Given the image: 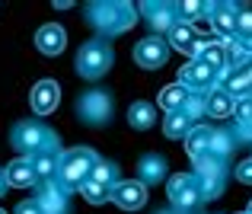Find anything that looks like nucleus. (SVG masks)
Returning a JSON list of instances; mask_svg holds the SVG:
<instances>
[{
  "mask_svg": "<svg viewBox=\"0 0 252 214\" xmlns=\"http://www.w3.org/2000/svg\"><path fill=\"white\" fill-rule=\"evenodd\" d=\"M144 13H147V23H150V29H154V36L160 38V36H169V29L179 23V16H176V3H144Z\"/></svg>",
  "mask_w": 252,
  "mask_h": 214,
  "instance_id": "4468645a",
  "label": "nucleus"
},
{
  "mask_svg": "<svg viewBox=\"0 0 252 214\" xmlns=\"http://www.w3.org/2000/svg\"><path fill=\"white\" fill-rule=\"evenodd\" d=\"M189 96H191V93L185 90L182 83H169V86H163V90H160L157 103H160V109L169 115V112H182L185 103H189Z\"/></svg>",
  "mask_w": 252,
  "mask_h": 214,
  "instance_id": "412c9836",
  "label": "nucleus"
},
{
  "mask_svg": "<svg viewBox=\"0 0 252 214\" xmlns=\"http://www.w3.org/2000/svg\"><path fill=\"white\" fill-rule=\"evenodd\" d=\"M214 80H217V73L208 68V64H201V61H189L182 71H179V80L176 83H182L189 93H208L211 86H214Z\"/></svg>",
  "mask_w": 252,
  "mask_h": 214,
  "instance_id": "9d476101",
  "label": "nucleus"
},
{
  "mask_svg": "<svg viewBox=\"0 0 252 214\" xmlns=\"http://www.w3.org/2000/svg\"><path fill=\"white\" fill-rule=\"evenodd\" d=\"M243 73H246V77H249V83H252V55L246 58V61H243V68H240Z\"/></svg>",
  "mask_w": 252,
  "mask_h": 214,
  "instance_id": "473e14b6",
  "label": "nucleus"
},
{
  "mask_svg": "<svg viewBox=\"0 0 252 214\" xmlns=\"http://www.w3.org/2000/svg\"><path fill=\"white\" fill-rule=\"evenodd\" d=\"M166 192H169V202H172V211L176 214H191L204 205L195 173H176V176H169Z\"/></svg>",
  "mask_w": 252,
  "mask_h": 214,
  "instance_id": "20e7f679",
  "label": "nucleus"
},
{
  "mask_svg": "<svg viewBox=\"0 0 252 214\" xmlns=\"http://www.w3.org/2000/svg\"><path fill=\"white\" fill-rule=\"evenodd\" d=\"M77 112L83 115L86 125H105L112 118V99L109 93H86L83 99H77Z\"/></svg>",
  "mask_w": 252,
  "mask_h": 214,
  "instance_id": "1a4fd4ad",
  "label": "nucleus"
},
{
  "mask_svg": "<svg viewBox=\"0 0 252 214\" xmlns=\"http://www.w3.org/2000/svg\"><path fill=\"white\" fill-rule=\"evenodd\" d=\"M112 61H115V55H112V45H102V42H90L80 48V55H77V73L86 80H99L105 71L112 68Z\"/></svg>",
  "mask_w": 252,
  "mask_h": 214,
  "instance_id": "423d86ee",
  "label": "nucleus"
},
{
  "mask_svg": "<svg viewBox=\"0 0 252 214\" xmlns=\"http://www.w3.org/2000/svg\"><path fill=\"white\" fill-rule=\"evenodd\" d=\"M137 10L131 3H93L90 6V19L93 26H96L99 32H105V36H122V32H128L131 26L137 23Z\"/></svg>",
  "mask_w": 252,
  "mask_h": 214,
  "instance_id": "f03ea898",
  "label": "nucleus"
},
{
  "mask_svg": "<svg viewBox=\"0 0 252 214\" xmlns=\"http://www.w3.org/2000/svg\"><path fill=\"white\" fill-rule=\"evenodd\" d=\"M236 150V138L230 128H214L211 131V141H208V157L214 160H223L227 163V157Z\"/></svg>",
  "mask_w": 252,
  "mask_h": 214,
  "instance_id": "aec40b11",
  "label": "nucleus"
},
{
  "mask_svg": "<svg viewBox=\"0 0 252 214\" xmlns=\"http://www.w3.org/2000/svg\"><path fill=\"white\" fill-rule=\"evenodd\" d=\"M233 176L240 179L243 185H252V157H246V160H240V163H236Z\"/></svg>",
  "mask_w": 252,
  "mask_h": 214,
  "instance_id": "7c9ffc66",
  "label": "nucleus"
},
{
  "mask_svg": "<svg viewBox=\"0 0 252 214\" xmlns=\"http://www.w3.org/2000/svg\"><path fill=\"white\" fill-rule=\"evenodd\" d=\"M0 214H6V211H0Z\"/></svg>",
  "mask_w": 252,
  "mask_h": 214,
  "instance_id": "4c0bfd02",
  "label": "nucleus"
},
{
  "mask_svg": "<svg viewBox=\"0 0 252 214\" xmlns=\"http://www.w3.org/2000/svg\"><path fill=\"white\" fill-rule=\"evenodd\" d=\"M10 189V185H6V176H3V166H0V198H3V192Z\"/></svg>",
  "mask_w": 252,
  "mask_h": 214,
  "instance_id": "72a5a7b5",
  "label": "nucleus"
},
{
  "mask_svg": "<svg viewBox=\"0 0 252 214\" xmlns=\"http://www.w3.org/2000/svg\"><path fill=\"white\" fill-rule=\"evenodd\" d=\"M249 99H252V96H249Z\"/></svg>",
  "mask_w": 252,
  "mask_h": 214,
  "instance_id": "58836bf2",
  "label": "nucleus"
},
{
  "mask_svg": "<svg viewBox=\"0 0 252 214\" xmlns=\"http://www.w3.org/2000/svg\"><path fill=\"white\" fill-rule=\"evenodd\" d=\"M3 176H6V185H13V189H32V185L38 182V176H35V170H32L29 157H16L13 163H6Z\"/></svg>",
  "mask_w": 252,
  "mask_h": 214,
  "instance_id": "f3484780",
  "label": "nucleus"
},
{
  "mask_svg": "<svg viewBox=\"0 0 252 214\" xmlns=\"http://www.w3.org/2000/svg\"><path fill=\"white\" fill-rule=\"evenodd\" d=\"M233 106H236V99L230 96L223 86H211L208 93H204V118H233Z\"/></svg>",
  "mask_w": 252,
  "mask_h": 214,
  "instance_id": "2eb2a0df",
  "label": "nucleus"
},
{
  "mask_svg": "<svg viewBox=\"0 0 252 214\" xmlns=\"http://www.w3.org/2000/svg\"><path fill=\"white\" fill-rule=\"evenodd\" d=\"M157 214H176V211H172V208H166V211H157Z\"/></svg>",
  "mask_w": 252,
  "mask_h": 214,
  "instance_id": "c9c22d12",
  "label": "nucleus"
},
{
  "mask_svg": "<svg viewBox=\"0 0 252 214\" xmlns=\"http://www.w3.org/2000/svg\"><path fill=\"white\" fill-rule=\"evenodd\" d=\"M61 103V86L55 80H38L32 86V112L35 115H51Z\"/></svg>",
  "mask_w": 252,
  "mask_h": 214,
  "instance_id": "f8f14e48",
  "label": "nucleus"
},
{
  "mask_svg": "<svg viewBox=\"0 0 252 214\" xmlns=\"http://www.w3.org/2000/svg\"><path fill=\"white\" fill-rule=\"evenodd\" d=\"M246 214H252V198H249V205H246Z\"/></svg>",
  "mask_w": 252,
  "mask_h": 214,
  "instance_id": "f704fd0d",
  "label": "nucleus"
},
{
  "mask_svg": "<svg viewBox=\"0 0 252 214\" xmlns=\"http://www.w3.org/2000/svg\"><path fill=\"white\" fill-rule=\"evenodd\" d=\"M191 61H201V64H208L214 73H220V71H227V55H223V48L217 45V38H201L198 42V48H195V58Z\"/></svg>",
  "mask_w": 252,
  "mask_h": 214,
  "instance_id": "6ab92c4d",
  "label": "nucleus"
},
{
  "mask_svg": "<svg viewBox=\"0 0 252 214\" xmlns=\"http://www.w3.org/2000/svg\"><path fill=\"white\" fill-rule=\"evenodd\" d=\"M58 160H61V153H58V150H42V153H35V157H29V163H32V170H35L38 182H45V179H55Z\"/></svg>",
  "mask_w": 252,
  "mask_h": 214,
  "instance_id": "393cba45",
  "label": "nucleus"
},
{
  "mask_svg": "<svg viewBox=\"0 0 252 214\" xmlns=\"http://www.w3.org/2000/svg\"><path fill=\"white\" fill-rule=\"evenodd\" d=\"M35 45H38L42 55H61L64 45H67V32H64L58 23H48V26H42V29L35 32Z\"/></svg>",
  "mask_w": 252,
  "mask_h": 214,
  "instance_id": "a211bd4d",
  "label": "nucleus"
},
{
  "mask_svg": "<svg viewBox=\"0 0 252 214\" xmlns=\"http://www.w3.org/2000/svg\"><path fill=\"white\" fill-rule=\"evenodd\" d=\"M109 202H115L122 211H141L147 205V185L141 179H118L109 189Z\"/></svg>",
  "mask_w": 252,
  "mask_h": 214,
  "instance_id": "0eeeda50",
  "label": "nucleus"
},
{
  "mask_svg": "<svg viewBox=\"0 0 252 214\" xmlns=\"http://www.w3.org/2000/svg\"><path fill=\"white\" fill-rule=\"evenodd\" d=\"M90 182L102 185V189L109 192L112 185L118 182V166L109 163V160H96V163H93V170H90Z\"/></svg>",
  "mask_w": 252,
  "mask_h": 214,
  "instance_id": "a878e982",
  "label": "nucleus"
},
{
  "mask_svg": "<svg viewBox=\"0 0 252 214\" xmlns=\"http://www.w3.org/2000/svg\"><path fill=\"white\" fill-rule=\"evenodd\" d=\"M249 51H252V42H249Z\"/></svg>",
  "mask_w": 252,
  "mask_h": 214,
  "instance_id": "e433bc0d",
  "label": "nucleus"
},
{
  "mask_svg": "<svg viewBox=\"0 0 252 214\" xmlns=\"http://www.w3.org/2000/svg\"><path fill=\"white\" fill-rule=\"evenodd\" d=\"M16 214H42V208H38L35 198H29V202H19L16 205Z\"/></svg>",
  "mask_w": 252,
  "mask_h": 214,
  "instance_id": "2f4dec72",
  "label": "nucleus"
},
{
  "mask_svg": "<svg viewBox=\"0 0 252 214\" xmlns=\"http://www.w3.org/2000/svg\"><path fill=\"white\" fill-rule=\"evenodd\" d=\"M154 122H157V106L154 103H131V109H128V125L134 131H147V128H154Z\"/></svg>",
  "mask_w": 252,
  "mask_h": 214,
  "instance_id": "5701e85b",
  "label": "nucleus"
},
{
  "mask_svg": "<svg viewBox=\"0 0 252 214\" xmlns=\"http://www.w3.org/2000/svg\"><path fill=\"white\" fill-rule=\"evenodd\" d=\"M13 147L23 157H35L42 150H58V138L38 122H19L13 128Z\"/></svg>",
  "mask_w": 252,
  "mask_h": 214,
  "instance_id": "7ed1b4c3",
  "label": "nucleus"
},
{
  "mask_svg": "<svg viewBox=\"0 0 252 214\" xmlns=\"http://www.w3.org/2000/svg\"><path fill=\"white\" fill-rule=\"evenodd\" d=\"M236 38L240 42H252V10H240L236 13Z\"/></svg>",
  "mask_w": 252,
  "mask_h": 214,
  "instance_id": "c756f323",
  "label": "nucleus"
},
{
  "mask_svg": "<svg viewBox=\"0 0 252 214\" xmlns=\"http://www.w3.org/2000/svg\"><path fill=\"white\" fill-rule=\"evenodd\" d=\"M38 208L42 214H67V192L55 182V179H45L42 189H38Z\"/></svg>",
  "mask_w": 252,
  "mask_h": 214,
  "instance_id": "ddd939ff",
  "label": "nucleus"
},
{
  "mask_svg": "<svg viewBox=\"0 0 252 214\" xmlns=\"http://www.w3.org/2000/svg\"><path fill=\"white\" fill-rule=\"evenodd\" d=\"M204 36H198V29L195 26H189V23H176L169 29V36H166V45L169 48H176V51H185L189 58H195V48H198V42H201Z\"/></svg>",
  "mask_w": 252,
  "mask_h": 214,
  "instance_id": "dca6fc26",
  "label": "nucleus"
},
{
  "mask_svg": "<svg viewBox=\"0 0 252 214\" xmlns=\"http://www.w3.org/2000/svg\"><path fill=\"white\" fill-rule=\"evenodd\" d=\"M243 6L236 3H214L208 6V19H211V29H214V38H230L236 36V13Z\"/></svg>",
  "mask_w": 252,
  "mask_h": 214,
  "instance_id": "9b49d317",
  "label": "nucleus"
},
{
  "mask_svg": "<svg viewBox=\"0 0 252 214\" xmlns=\"http://www.w3.org/2000/svg\"><path fill=\"white\" fill-rule=\"evenodd\" d=\"M137 173H141L144 185L163 182V179H166V160H163L160 153H147V157H141V163H137Z\"/></svg>",
  "mask_w": 252,
  "mask_h": 214,
  "instance_id": "4be33fe9",
  "label": "nucleus"
},
{
  "mask_svg": "<svg viewBox=\"0 0 252 214\" xmlns=\"http://www.w3.org/2000/svg\"><path fill=\"white\" fill-rule=\"evenodd\" d=\"M77 192H80V195H83L90 205H102V202H109V192H105L102 185L90 182V179H83V182H80V189H77Z\"/></svg>",
  "mask_w": 252,
  "mask_h": 214,
  "instance_id": "c85d7f7f",
  "label": "nucleus"
},
{
  "mask_svg": "<svg viewBox=\"0 0 252 214\" xmlns=\"http://www.w3.org/2000/svg\"><path fill=\"white\" fill-rule=\"evenodd\" d=\"M211 131H214V128L201 122V125H195V128H191L189 135L182 138V141H185V150H189V157H191V160H198V157H204V153H208Z\"/></svg>",
  "mask_w": 252,
  "mask_h": 214,
  "instance_id": "b1692460",
  "label": "nucleus"
},
{
  "mask_svg": "<svg viewBox=\"0 0 252 214\" xmlns=\"http://www.w3.org/2000/svg\"><path fill=\"white\" fill-rule=\"evenodd\" d=\"M134 61L141 64L144 71L163 68V64L169 61V45H166V38L150 36V38H144V42H137L134 45Z\"/></svg>",
  "mask_w": 252,
  "mask_h": 214,
  "instance_id": "6e6552de",
  "label": "nucleus"
},
{
  "mask_svg": "<svg viewBox=\"0 0 252 214\" xmlns=\"http://www.w3.org/2000/svg\"><path fill=\"white\" fill-rule=\"evenodd\" d=\"M195 128V125L185 118V112H169L166 115V122H163V135L169 138V141H182L189 131Z\"/></svg>",
  "mask_w": 252,
  "mask_h": 214,
  "instance_id": "bb28decb",
  "label": "nucleus"
},
{
  "mask_svg": "<svg viewBox=\"0 0 252 214\" xmlns=\"http://www.w3.org/2000/svg\"><path fill=\"white\" fill-rule=\"evenodd\" d=\"M96 160H99L96 150H90V147H77V150L61 153V160H58V173H55V182L61 185L64 192H77L83 179H90V170H93V163H96Z\"/></svg>",
  "mask_w": 252,
  "mask_h": 214,
  "instance_id": "f257e3e1",
  "label": "nucleus"
},
{
  "mask_svg": "<svg viewBox=\"0 0 252 214\" xmlns=\"http://www.w3.org/2000/svg\"><path fill=\"white\" fill-rule=\"evenodd\" d=\"M176 16H179V23L195 26V19H204V16H208V3H198V0H185V3H176Z\"/></svg>",
  "mask_w": 252,
  "mask_h": 214,
  "instance_id": "cd10ccee",
  "label": "nucleus"
},
{
  "mask_svg": "<svg viewBox=\"0 0 252 214\" xmlns=\"http://www.w3.org/2000/svg\"><path fill=\"white\" fill-rule=\"evenodd\" d=\"M191 173H195V179H198V189H201L204 202L217 198L223 192V185H227V163L208 157V153L195 160V170H191Z\"/></svg>",
  "mask_w": 252,
  "mask_h": 214,
  "instance_id": "39448f33",
  "label": "nucleus"
}]
</instances>
